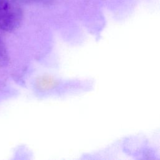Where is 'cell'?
Instances as JSON below:
<instances>
[{
  "label": "cell",
  "mask_w": 160,
  "mask_h": 160,
  "mask_svg": "<svg viewBox=\"0 0 160 160\" xmlns=\"http://www.w3.org/2000/svg\"><path fill=\"white\" fill-rule=\"evenodd\" d=\"M8 55L4 44L0 39V66H3L7 64Z\"/></svg>",
  "instance_id": "obj_2"
},
{
  "label": "cell",
  "mask_w": 160,
  "mask_h": 160,
  "mask_svg": "<svg viewBox=\"0 0 160 160\" xmlns=\"http://www.w3.org/2000/svg\"><path fill=\"white\" fill-rule=\"evenodd\" d=\"M22 11L16 0H0V29L7 32L15 30L20 25Z\"/></svg>",
  "instance_id": "obj_1"
},
{
  "label": "cell",
  "mask_w": 160,
  "mask_h": 160,
  "mask_svg": "<svg viewBox=\"0 0 160 160\" xmlns=\"http://www.w3.org/2000/svg\"><path fill=\"white\" fill-rule=\"evenodd\" d=\"M19 3H23V4H31L38 1V0H16Z\"/></svg>",
  "instance_id": "obj_3"
}]
</instances>
